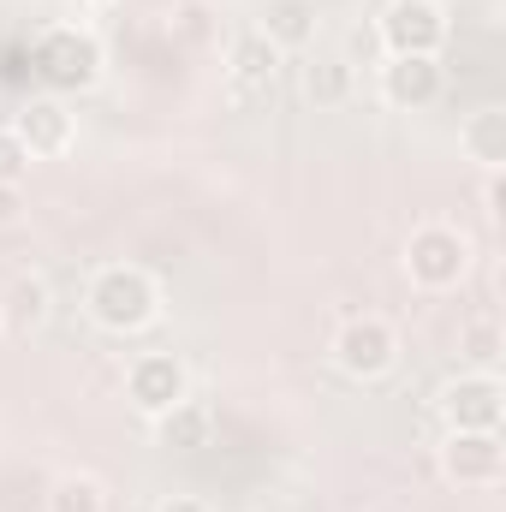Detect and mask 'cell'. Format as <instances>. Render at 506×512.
I'll return each mask as SVG.
<instances>
[{"instance_id":"cell-1","label":"cell","mask_w":506,"mask_h":512,"mask_svg":"<svg viewBox=\"0 0 506 512\" xmlns=\"http://www.w3.org/2000/svg\"><path fill=\"white\" fill-rule=\"evenodd\" d=\"M84 310H90V322H96L102 334H120V340H126V334H143V328L161 316V286H155V274L137 268V262H108V268L90 274Z\"/></svg>"},{"instance_id":"cell-2","label":"cell","mask_w":506,"mask_h":512,"mask_svg":"<svg viewBox=\"0 0 506 512\" xmlns=\"http://www.w3.org/2000/svg\"><path fill=\"white\" fill-rule=\"evenodd\" d=\"M102 66H108L102 42L78 24H48L30 42V72L42 78V96H78L102 78Z\"/></svg>"},{"instance_id":"cell-3","label":"cell","mask_w":506,"mask_h":512,"mask_svg":"<svg viewBox=\"0 0 506 512\" xmlns=\"http://www.w3.org/2000/svg\"><path fill=\"white\" fill-rule=\"evenodd\" d=\"M471 256L477 251H471V233H465V227H453V221H423V227H411L399 268H405V280H411L417 292H453V286H465Z\"/></svg>"},{"instance_id":"cell-4","label":"cell","mask_w":506,"mask_h":512,"mask_svg":"<svg viewBox=\"0 0 506 512\" xmlns=\"http://www.w3.org/2000/svg\"><path fill=\"white\" fill-rule=\"evenodd\" d=\"M435 471L453 489H501L506 483L501 429H447V441L435 447Z\"/></svg>"},{"instance_id":"cell-5","label":"cell","mask_w":506,"mask_h":512,"mask_svg":"<svg viewBox=\"0 0 506 512\" xmlns=\"http://www.w3.org/2000/svg\"><path fill=\"white\" fill-rule=\"evenodd\" d=\"M328 358H334V370L352 376V382H381V376L399 364V334H393L387 316H370V310H364V316H346V322L334 328Z\"/></svg>"},{"instance_id":"cell-6","label":"cell","mask_w":506,"mask_h":512,"mask_svg":"<svg viewBox=\"0 0 506 512\" xmlns=\"http://www.w3.org/2000/svg\"><path fill=\"white\" fill-rule=\"evenodd\" d=\"M447 6L441 0H387L376 18L381 54H441L447 48Z\"/></svg>"},{"instance_id":"cell-7","label":"cell","mask_w":506,"mask_h":512,"mask_svg":"<svg viewBox=\"0 0 506 512\" xmlns=\"http://www.w3.org/2000/svg\"><path fill=\"white\" fill-rule=\"evenodd\" d=\"M185 393H191V370H185L179 352H137L126 364V405L149 423L161 411H173Z\"/></svg>"},{"instance_id":"cell-8","label":"cell","mask_w":506,"mask_h":512,"mask_svg":"<svg viewBox=\"0 0 506 512\" xmlns=\"http://www.w3.org/2000/svg\"><path fill=\"white\" fill-rule=\"evenodd\" d=\"M447 429H501L506 417V382L495 370H465L435 393Z\"/></svg>"},{"instance_id":"cell-9","label":"cell","mask_w":506,"mask_h":512,"mask_svg":"<svg viewBox=\"0 0 506 512\" xmlns=\"http://www.w3.org/2000/svg\"><path fill=\"white\" fill-rule=\"evenodd\" d=\"M447 72H441V54H387L376 72V96L399 114H417L441 96Z\"/></svg>"},{"instance_id":"cell-10","label":"cell","mask_w":506,"mask_h":512,"mask_svg":"<svg viewBox=\"0 0 506 512\" xmlns=\"http://www.w3.org/2000/svg\"><path fill=\"white\" fill-rule=\"evenodd\" d=\"M12 137L30 149V161H54V155L72 149L78 114L66 108V96H30V102L12 114Z\"/></svg>"},{"instance_id":"cell-11","label":"cell","mask_w":506,"mask_h":512,"mask_svg":"<svg viewBox=\"0 0 506 512\" xmlns=\"http://www.w3.org/2000/svg\"><path fill=\"white\" fill-rule=\"evenodd\" d=\"M274 72H280V48L262 36V30H245L227 54V96L233 102H256L274 90Z\"/></svg>"},{"instance_id":"cell-12","label":"cell","mask_w":506,"mask_h":512,"mask_svg":"<svg viewBox=\"0 0 506 512\" xmlns=\"http://www.w3.org/2000/svg\"><path fill=\"white\" fill-rule=\"evenodd\" d=\"M48 316H54V286L36 268H18L0 286V334H36L48 328Z\"/></svg>"},{"instance_id":"cell-13","label":"cell","mask_w":506,"mask_h":512,"mask_svg":"<svg viewBox=\"0 0 506 512\" xmlns=\"http://www.w3.org/2000/svg\"><path fill=\"white\" fill-rule=\"evenodd\" d=\"M316 24H322V12H316V0H268L262 12H256V30L280 48V54H298V48H310L316 42Z\"/></svg>"},{"instance_id":"cell-14","label":"cell","mask_w":506,"mask_h":512,"mask_svg":"<svg viewBox=\"0 0 506 512\" xmlns=\"http://www.w3.org/2000/svg\"><path fill=\"white\" fill-rule=\"evenodd\" d=\"M155 441L167 447V453H203L209 441H215V411L203 405V399H179L173 411H161L155 417Z\"/></svg>"},{"instance_id":"cell-15","label":"cell","mask_w":506,"mask_h":512,"mask_svg":"<svg viewBox=\"0 0 506 512\" xmlns=\"http://www.w3.org/2000/svg\"><path fill=\"white\" fill-rule=\"evenodd\" d=\"M459 149H465L483 173H501V167H506V108H501V102L477 108V114L459 126Z\"/></svg>"},{"instance_id":"cell-16","label":"cell","mask_w":506,"mask_h":512,"mask_svg":"<svg viewBox=\"0 0 506 512\" xmlns=\"http://www.w3.org/2000/svg\"><path fill=\"white\" fill-rule=\"evenodd\" d=\"M459 358H465L471 370H501L506 334H501V316H495V310H477V316L459 322Z\"/></svg>"},{"instance_id":"cell-17","label":"cell","mask_w":506,"mask_h":512,"mask_svg":"<svg viewBox=\"0 0 506 512\" xmlns=\"http://www.w3.org/2000/svg\"><path fill=\"white\" fill-rule=\"evenodd\" d=\"M42 512H108V489L90 471H60L42 495Z\"/></svg>"},{"instance_id":"cell-18","label":"cell","mask_w":506,"mask_h":512,"mask_svg":"<svg viewBox=\"0 0 506 512\" xmlns=\"http://www.w3.org/2000/svg\"><path fill=\"white\" fill-rule=\"evenodd\" d=\"M352 60H340V54H328V60H316L310 72H304V96L316 102V108H340V102H352Z\"/></svg>"},{"instance_id":"cell-19","label":"cell","mask_w":506,"mask_h":512,"mask_svg":"<svg viewBox=\"0 0 506 512\" xmlns=\"http://www.w3.org/2000/svg\"><path fill=\"white\" fill-rule=\"evenodd\" d=\"M30 173V149L12 137V126H0V185H24Z\"/></svg>"},{"instance_id":"cell-20","label":"cell","mask_w":506,"mask_h":512,"mask_svg":"<svg viewBox=\"0 0 506 512\" xmlns=\"http://www.w3.org/2000/svg\"><path fill=\"white\" fill-rule=\"evenodd\" d=\"M18 221H24V191L18 185H0V233L18 227Z\"/></svg>"},{"instance_id":"cell-21","label":"cell","mask_w":506,"mask_h":512,"mask_svg":"<svg viewBox=\"0 0 506 512\" xmlns=\"http://www.w3.org/2000/svg\"><path fill=\"white\" fill-rule=\"evenodd\" d=\"M483 215H489V221H501V173H489V179H483Z\"/></svg>"},{"instance_id":"cell-22","label":"cell","mask_w":506,"mask_h":512,"mask_svg":"<svg viewBox=\"0 0 506 512\" xmlns=\"http://www.w3.org/2000/svg\"><path fill=\"white\" fill-rule=\"evenodd\" d=\"M155 512H215V507H209V501H197V495H167Z\"/></svg>"},{"instance_id":"cell-23","label":"cell","mask_w":506,"mask_h":512,"mask_svg":"<svg viewBox=\"0 0 506 512\" xmlns=\"http://www.w3.org/2000/svg\"><path fill=\"white\" fill-rule=\"evenodd\" d=\"M96 6H114V0H96Z\"/></svg>"}]
</instances>
